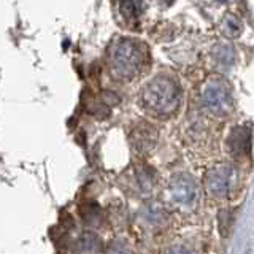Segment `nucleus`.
Masks as SVG:
<instances>
[{
	"mask_svg": "<svg viewBox=\"0 0 254 254\" xmlns=\"http://www.w3.org/2000/svg\"><path fill=\"white\" fill-rule=\"evenodd\" d=\"M181 100L180 84L172 76L159 75L145 86L141 92L143 107L157 116L172 115L178 110Z\"/></svg>",
	"mask_w": 254,
	"mask_h": 254,
	"instance_id": "f257e3e1",
	"label": "nucleus"
},
{
	"mask_svg": "<svg viewBox=\"0 0 254 254\" xmlns=\"http://www.w3.org/2000/svg\"><path fill=\"white\" fill-rule=\"evenodd\" d=\"M108 67L113 78L130 81L140 71L141 51L140 45L132 38H118L108 50Z\"/></svg>",
	"mask_w": 254,
	"mask_h": 254,
	"instance_id": "f03ea898",
	"label": "nucleus"
},
{
	"mask_svg": "<svg viewBox=\"0 0 254 254\" xmlns=\"http://www.w3.org/2000/svg\"><path fill=\"white\" fill-rule=\"evenodd\" d=\"M202 102L210 113L216 116H226L232 108L229 86L219 78H210L202 87Z\"/></svg>",
	"mask_w": 254,
	"mask_h": 254,
	"instance_id": "7ed1b4c3",
	"label": "nucleus"
},
{
	"mask_svg": "<svg viewBox=\"0 0 254 254\" xmlns=\"http://www.w3.org/2000/svg\"><path fill=\"white\" fill-rule=\"evenodd\" d=\"M234 172L227 165H216L205 175V189L211 197H226L232 185Z\"/></svg>",
	"mask_w": 254,
	"mask_h": 254,
	"instance_id": "20e7f679",
	"label": "nucleus"
},
{
	"mask_svg": "<svg viewBox=\"0 0 254 254\" xmlns=\"http://www.w3.org/2000/svg\"><path fill=\"white\" fill-rule=\"evenodd\" d=\"M169 192L173 203L180 206H190L195 203L197 188L195 183L188 175H177V177H173L169 186Z\"/></svg>",
	"mask_w": 254,
	"mask_h": 254,
	"instance_id": "39448f33",
	"label": "nucleus"
},
{
	"mask_svg": "<svg viewBox=\"0 0 254 254\" xmlns=\"http://www.w3.org/2000/svg\"><path fill=\"white\" fill-rule=\"evenodd\" d=\"M157 140V133L151 126L141 124L135 129L130 135V143L135 151L138 153H146L151 148L154 146V143Z\"/></svg>",
	"mask_w": 254,
	"mask_h": 254,
	"instance_id": "423d86ee",
	"label": "nucleus"
},
{
	"mask_svg": "<svg viewBox=\"0 0 254 254\" xmlns=\"http://www.w3.org/2000/svg\"><path fill=\"white\" fill-rule=\"evenodd\" d=\"M227 146L235 157H243L250 153V130L238 126L230 132L227 138Z\"/></svg>",
	"mask_w": 254,
	"mask_h": 254,
	"instance_id": "0eeeda50",
	"label": "nucleus"
},
{
	"mask_svg": "<svg viewBox=\"0 0 254 254\" xmlns=\"http://www.w3.org/2000/svg\"><path fill=\"white\" fill-rule=\"evenodd\" d=\"M214 59H216L221 65H230L234 62V51L229 46H218L214 50Z\"/></svg>",
	"mask_w": 254,
	"mask_h": 254,
	"instance_id": "6e6552de",
	"label": "nucleus"
},
{
	"mask_svg": "<svg viewBox=\"0 0 254 254\" xmlns=\"http://www.w3.org/2000/svg\"><path fill=\"white\" fill-rule=\"evenodd\" d=\"M100 245H99V238L92 235V234H84L79 240L78 251H99Z\"/></svg>",
	"mask_w": 254,
	"mask_h": 254,
	"instance_id": "1a4fd4ad",
	"label": "nucleus"
},
{
	"mask_svg": "<svg viewBox=\"0 0 254 254\" xmlns=\"http://www.w3.org/2000/svg\"><path fill=\"white\" fill-rule=\"evenodd\" d=\"M232 211L230 210H222L219 213V230H221V234L222 235H227L229 234V230L230 227H232V221H234V216H232Z\"/></svg>",
	"mask_w": 254,
	"mask_h": 254,
	"instance_id": "9d476101",
	"label": "nucleus"
},
{
	"mask_svg": "<svg viewBox=\"0 0 254 254\" xmlns=\"http://www.w3.org/2000/svg\"><path fill=\"white\" fill-rule=\"evenodd\" d=\"M143 214H145V218L148 221L153 222V224H156V222H161L164 219V211L159 208V206H156V205L146 206L145 213H143Z\"/></svg>",
	"mask_w": 254,
	"mask_h": 254,
	"instance_id": "9b49d317",
	"label": "nucleus"
},
{
	"mask_svg": "<svg viewBox=\"0 0 254 254\" xmlns=\"http://www.w3.org/2000/svg\"><path fill=\"white\" fill-rule=\"evenodd\" d=\"M222 30H224V34L227 37H235L238 35V32H240V24H238L232 16H229V18H226V21L222 22Z\"/></svg>",
	"mask_w": 254,
	"mask_h": 254,
	"instance_id": "f8f14e48",
	"label": "nucleus"
},
{
	"mask_svg": "<svg viewBox=\"0 0 254 254\" xmlns=\"http://www.w3.org/2000/svg\"><path fill=\"white\" fill-rule=\"evenodd\" d=\"M119 6H121V11L124 14H133V11H135L132 0H119Z\"/></svg>",
	"mask_w": 254,
	"mask_h": 254,
	"instance_id": "ddd939ff",
	"label": "nucleus"
},
{
	"mask_svg": "<svg viewBox=\"0 0 254 254\" xmlns=\"http://www.w3.org/2000/svg\"><path fill=\"white\" fill-rule=\"evenodd\" d=\"M169 2H172V0H169Z\"/></svg>",
	"mask_w": 254,
	"mask_h": 254,
	"instance_id": "4468645a",
	"label": "nucleus"
}]
</instances>
